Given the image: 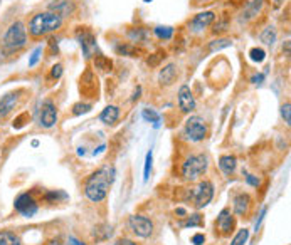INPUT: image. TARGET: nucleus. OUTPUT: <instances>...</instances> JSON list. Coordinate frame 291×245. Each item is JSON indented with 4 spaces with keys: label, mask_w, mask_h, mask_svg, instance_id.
<instances>
[{
    "label": "nucleus",
    "mask_w": 291,
    "mask_h": 245,
    "mask_svg": "<svg viewBox=\"0 0 291 245\" xmlns=\"http://www.w3.org/2000/svg\"><path fill=\"white\" fill-rule=\"evenodd\" d=\"M93 66H94V69H96L98 73H103V74H108V73H111V71H113V61L109 57L103 56V54H98V56H94Z\"/></svg>",
    "instance_id": "20"
},
{
    "label": "nucleus",
    "mask_w": 291,
    "mask_h": 245,
    "mask_svg": "<svg viewBox=\"0 0 291 245\" xmlns=\"http://www.w3.org/2000/svg\"><path fill=\"white\" fill-rule=\"evenodd\" d=\"M115 52L118 56H125V57H140L141 56V49L136 47L135 44H130V42H121L120 46L115 47Z\"/></svg>",
    "instance_id": "19"
},
{
    "label": "nucleus",
    "mask_w": 291,
    "mask_h": 245,
    "mask_svg": "<svg viewBox=\"0 0 291 245\" xmlns=\"http://www.w3.org/2000/svg\"><path fill=\"white\" fill-rule=\"evenodd\" d=\"M152 160H153V156H152V151H148V153H147V158H145V170H143V181H148V178H150V170H152Z\"/></svg>",
    "instance_id": "33"
},
{
    "label": "nucleus",
    "mask_w": 291,
    "mask_h": 245,
    "mask_svg": "<svg viewBox=\"0 0 291 245\" xmlns=\"http://www.w3.org/2000/svg\"><path fill=\"white\" fill-rule=\"evenodd\" d=\"M22 91H10L0 99V120H5L9 114L17 108Z\"/></svg>",
    "instance_id": "13"
},
{
    "label": "nucleus",
    "mask_w": 291,
    "mask_h": 245,
    "mask_svg": "<svg viewBox=\"0 0 291 245\" xmlns=\"http://www.w3.org/2000/svg\"><path fill=\"white\" fill-rule=\"evenodd\" d=\"M113 181H115V168L113 167L100 168L93 175H89V178L86 180L84 195L93 203H100V201H103L106 198Z\"/></svg>",
    "instance_id": "1"
},
{
    "label": "nucleus",
    "mask_w": 291,
    "mask_h": 245,
    "mask_svg": "<svg viewBox=\"0 0 291 245\" xmlns=\"http://www.w3.org/2000/svg\"><path fill=\"white\" fill-rule=\"evenodd\" d=\"M39 122H41L42 128H47V129L56 126L57 109H56V104L51 99H47L41 104V109H39Z\"/></svg>",
    "instance_id": "10"
},
{
    "label": "nucleus",
    "mask_w": 291,
    "mask_h": 245,
    "mask_svg": "<svg viewBox=\"0 0 291 245\" xmlns=\"http://www.w3.org/2000/svg\"><path fill=\"white\" fill-rule=\"evenodd\" d=\"M14 207L22 217H27V219L34 217L39 210L37 201H35V198L30 195V193H22V195H19L17 198H15Z\"/></svg>",
    "instance_id": "9"
},
{
    "label": "nucleus",
    "mask_w": 291,
    "mask_h": 245,
    "mask_svg": "<svg viewBox=\"0 0 291 245\" xmlns=\"http://www.w3.org/2000/svg\"><path fill=\"white\" fill-rule=\"evenodd\" d=\"M175 215H180V217H182V219H184V217H187V210H185V208H177V210H175Z\"/></svg>",
    "instance_id": "43"
},
{
    "label": "nucleus",
    "mask_w": 291,
    "mask_h": 245,
    "mask_svg": "<svg viewBox=\"0 0 291 245\" xmlns=\"http://www.w3.org/2000/svg\"><path fill=\"white\" fill-rule=\"evenodd\" d=\"M47 10L61 15L62 19L71 17L76 12V3H74V0H51Z\"/></svg>",
    "instance_id": "15"
},
{
    "label": "nucleus",
    "mask_w": 291,
    "mask_h": 245,
    "mask_svg": "<svg viewBox=\"0 0 291 245\" xmlns=\"http://www.w3.org/2000/svg\"><path fill=\"white\" fill-rule=\"evenodd\" d=\"M141 118H143L145 121H148V122H152L155 128H159L160 126V114L155 111V109H143L141 111Z\"/></svg>",
    "instance_id": "27"
},
{
    "label": "nucleus",
    "mask_w": 291,
    "mask_h": 245,
    "mask_svg": "<svg viewBox=\"0 0 291 245\" xmlns=\"http://www.w3.org/2000/svg\"><path fill=\"white\" fill-rule=\"evenodd\" d=\"M62 73H64V69H62V64H54L53 69H51V77L53 79H59L62 76Z\"/></svg>",
    "instance_id": "38"
},
{
    "label": "nucleus",
    "mask_w": 291,
    "mask_h": 245,
    "mask_svg": "<svg viewBox=\"0 0 291 245\" xmlns=\"http://www.w3.org/2000/svg\"><path fill=\"white\" fill-rule=\"evenodd\" d=\"M62 21L64 19L61 15L54 14V12H39V14L32 15L29 22V34L32 35L34 39L39 37H46V35L56 32V30L61 29Z\"/></svg>",
    "instance_id": "2"
},
{
    "label": "nucleus",
    "mask_w": 291,
    "mask_h": 245,
    "mask_svg": "<svg viewBox=\"0 0 291 245\" xmlns=\"http://www.w3.org/2000/svg\"><path fill=\"white\" fill-rule=\"evenodd\" d=\"M276 37H278V34H276V29H274L273 25L266 27V29L261 32V42H263V44H266V46L273 47L274 42H276Z\"/></svg>",
    "instance_id": "25"
},
{
    "label": "nucleus",
    "mask_w": 291,
    "mask_h": 245,
    "mask_svg": "<svg viewBox=\"0 0 291 245\" xmlns=\"http://www.w3.org/2000/svg\"><path fill=\"white\" fill-rule=\"evenodd\" d=\"M204 242H206V235L204 234H195L192 237V244L194 245H202Z\"/></svg>",
    "instance_id": "39"
},
{
    "label": "nucleus",
    "mask_w": 291,
    "mask_h": 245,
    "mask_svg": "<svg viewBox=\"0 0 291 245\" xmlns=\"http://www.w3.org/2000/svg\"><path fill=\"white\" fill-rule=\"evenodd\" d=\"M263 81H265V74H254V76L251 77V82H253V84H261Z\"/></svg>",
    "instance_id": "41"
},
{
    "label": "nucleus",
    "mask_w": 291,
    "mask_h": 245,
    "mask_svg": "<svg viewBox=\"0 0 291 245\" xmlns=\"http://www.w3.org/2000/svg\"><path fill=\"white\" fill-rule=\"evenodd\" d=\"M251 205H253V200H251V196L247 195V193H238V195H234L233 210H234L236 215H239V217L249 215Z\"/></svg>",
    "instance_id": "16"
},
{
    "label": "nucleus",
    "mask_w": 291,
    "mask_h": 245,
    "mask_svg": "<svg viewBox=\"0 0 291 245\" xmlns=\"http://www.w3.org/2000/svg\"><path fill=\"white\" fill-rule=\"evenodd\" d=\"M175 79H177V66L175 64H167L159 74L160 86H172L175 82Z\"/></svg>",
    "instance_id": "17"
},
{
    "label": "nucleus",
    "mask_w": 291,
    "mask_h": 245,
    "mask_svg": "<svg viewBox=\"0 0 291 245\" xmlns=\"http://www.w3.org/2000/svg\"><path fill=\"white\" fill-rule=\"evenodd\" d=\"M207 134H209V126L204 118L200 116H190L185 121L184 126V138L192 143H199V141L206 140Z\"/></svg>",
    "instance_id": "5"
},
{
    "label": "nucleus",
    "mask_w": 291,
    "mask_h": 245,
    "mask_svg": "<svg viewBox=\"0 0 291 245\" xmlns=\"http://www.w3.org/2000/svg\"><path fill=\"white\" fill-rule=\"evenodd\" d=\"M115 245H136V244L132 242L130 239H118Z\"/></svg>",
    "instance_id": "42"
},
{
    "label": "nucleus",
    "mask_w": 291,
    "mask_h": 245,
    "mask_svg": "<svg viewBox=\"0 0 291 245\" xmlns=\"http://www.w3.org/2000/svg\"><path fill=\"white\" fill-rule=\"evenodd\" d=\"M236 167H238V160H236L234 155H224L219 158V168L222 170L224 175L231 176L234 173Z\"/></svg>",
    "instance_id": "21"
},
{
    "label": "nucleus",
    "mask_w": 291,
    "mask_h": 245,
    "mask_svg": "<svg viewBox=\"0 0 291 245\" xmlns=\"http://www.w3.org/2000/svg\"><path fill=\"white\" fill-rule=\"evenodd\" d=\"M249 59L253 62H256V64H261V62L266 59L265 49H261V47H253V49L249 50Z\"/></svg>",
    "instance_id": "29"
},
{
    "label": "nucleus",
    "mask_w": 291,
    "mask_h": 245,
    "mask_svg": "<svg viewBox=\"0 0 291 245\" xmlns=\"http://www.w3.org/2000/svg\"><path fill=\"white\" fill-rule=\"evenodd\" d=\"M247 239H249V230H247V228H241V230L234 235V239L231 240L229 245H244L247 242Z\"/></svg>",
    "instance_id": "30"
},
{
    "label": "nucleus",
    "mask_w": 291,
    "mask_h": 245,
    "mask_svg": "<svg viewBox=\"0 0 291 245\" xmlns=\"http://www.w3.org/2000/svg\"><path fill=\"white\" fill-rule=\"evenodd\" d=\"M59 196H61V198H68V195H66V193L59 192V190H57V192H54V190H53V192H49L46 195V200L49 201V203H54V201H57Z\"/></svg>",
    "instance_id": "37"
},
{
    "label": "nucleus",
    "mask_w": 291,
    "mask_h": 245,
    "mask_svg": "<svg viewBox=\"0 0 291 245\" xmlns=\"http://www.w3.org/2000/svg\"><path fill=\"white\" fill-rule=\"evenodd\" d=\"M76 39H78V42H79L84 57L86 59L94 57V54H96V50H98V44H96V37H94V34L91 30H89L88 27H79V29L76 30Z\"/></svg>",
    "instance_id": "7"
},
{
    "label": "nucleus",
    "mask_w": 291,
    "mask_h": 245,
    "mask_svg": "<svg viewBox=\"0 0 291 245\" xmlns=\"http://www.w3.org/2000/svg\"><path fill=\"white\" fill-rule=\"evenodd\" d=\"M246 181L249 185H253V187H259V178H258V176H254V175H247Z\"/></svg>",
    "instance_id": "40"
},
{
    "label": "nucleus",
    "mask_w": 291,
    "mask_h": 245,
    "mask_svg": "<svg viewBox=\"0 0 291 245\" xmlns=\"http://www.w3.org/2000/svg\"><path fill=\"white\" fill-rule=\"evenodd\" d=\"M261 7H263V0H253V2L249 3V5L246 7V10L242 12V19L241 21H251V19H254L256 15L261 12Z\"/></svg>",
    "instance_id": "22"
},
{
    "label": "nucleus",
    "mask_w": 291,
    "mask_h": 245,
    "mask_svg": "<svg viewBox=\"0 0 291 245\" xmlns=\"http://www.w3.org/2000/svg\"><path fill=\"white\" fill-rule=\"evenodd\" d=\"M0 245H21V239L14 232L3 230L0 232Z\"/></svg>",
    "instance_id": "26"
},
{
    "label": "nucleus",
    "mask_w": 291,
    "mask_h": 245,
    "mask_svg": "<svg viewBox=\"0 0 291 245\" xmlns=\"http://www.w3.org/2000/svg\"><path fill=\"white\" fill-rule=\"evenodd\" d=\"M41 54H42V47H35V49L32 50V54H30V57H29V67L37 66L39 59H41Z\"/></svg>",
    "instance_id": "36"
},
{
    "label": "nucleus",
    "mask_w": 291,
    "mask_h": 245,
    "mask_svg": "<svg viewBox=\"0 0 291 245\" xmlns=\"http://www.w3.org/2000/svg\"><path fill=\"white\" fill-rule=\"evenodd\" d=\"M281 116L283 120H285L286 124H291V104L290 102H285V104L281 106Z\"/></svg>",
    "instance_id": "35"
},
{
    "label": "nucleus",
    "mask_w": 291,
    "mask_h": 245,
    "mask_svg": "<svg viewBox=\"0 0 291 245\" xmlns=\"http://www.w3.org/2000/svg\"><path fill=\"white\" fill-rule=\"evenodd\" d=\"M165 57H167V56H165L163 50H159V52L152 54V56L148 57L147 62H148V66H150V67H157V66L160 64V61H162V59H165Z\"/></svg>",
    "instance_id": "32"
},
{
    "label": "nucleus",
    "mask_w": 291,
    "mask_h": 245,
    "mask_svg": "<svg viewBox=\"0 0 291 245\" xmlns=\"http://www.w3.org/2000/svg\"><path fill=\"white\" fill-rule=\"evenodd\" d=\"M143 2H147V3H148V2H152V0H143Z\"/></svg>",
    "instance_id": "46"
},
{
    "label": "nucleus",
    "mask_w": 291,
    "mask_h": 245,
    "mask_svg": "<svg viewBox=\"0 0 291 245\" xmlns=\"http://www.w3.org/2000/svg\"><path fill=\"white\" fill-rule=\"evenodd\" d=\"M69 242H71V245H81V242H79V240L73 239V237H71V239H69Z\"/></svg>",
    "instance_id": "45"
},
{
    "label": "nucleus",
    "mask_w": 291,
    "mask_h": 245,
    "mask_svg": "<svg viewBox=\"0 0 291 245\" xmlns=\"http://www.w3.org/2000/svg\"><path fill=\"white\" fill-rule=\"evenodd\" d=\"M174 32H175V29L172 25H157L155 29H153V34H155L160 41H170V39L174 37Z\"/></svg>",
    "instance_id": "23"
},
{
    "label": "nucleus",
    "mask_w": 291,
    "mask_h": 245,
    "mask_svg": "<svg viewBox=\"0 0 291 245\" xmlns=\"http://www.w3.org/2000/svg\"><path fill=\"white\" fill-rule=\"evenodd\" d=\"M128 227L136 237L141 239H148L153 235V222L148 217L143 215H132L128 219Z\"/></svg>",
    "instance_id": "8"
},
{
    "label": "nucleus",
    "mask_w": 291,
    "mask_h": 245,
    "mask_svg": "<svg viewBox=\"0 0 291 245\" xmlns=\"http://www.w3.org/2000/svg\"><path fill=\"white\" fill-rule=\"evenodd\" d=\"M140 94H141V88L138 86V88H136V91H135V94H133V101H138L140 99Z\"/></svg>",
    "instance_id": "44"
},
{
    "label": "nucleus",
    "mask_w": 291,
    "mask_h": 245,
    "mask_svg": "<svg viewBox=\"0 0 291 245\" xmlns=\"http://www.w3.org/2000/svg\"><path fill=\"white\" fill-rule=\"evenodd\" d=\"M236 227V219L231 213L229 208H224V210L219 213L217 220H215V230L221 235H231V232L234 230Z\"/></svg>",
    "instance_id": "12"
},
{
    "label": "nucleus",
    "mask_w": 291,
    "mask_h": 245,
    "mask_svg": "<svg viewBox=\"0 0 291 245\" xmlns=\"http://www.w3.org/2000/svg\"><path fill=\"white\" fill-rule=\"evenodd\" d=\"M207 168H209V158H207L206 155H202V153H199V155L188 156L187 160L184 161L180 173H182L184 180L195 181V180H199L202 175H206Z\"/></svg>",
    "instance_id": "4"
},
{
    "label": "nucleus",
    "mask_w": 291,
    "mask_h": 245,
    "mask_svg": "<svg viewBox=\"0 0 291 245\" xmlns=\"http://www.w3.org/2000/svg\"><path fill=\"white\" fill-rule=\"evenodd\" d=\"M118 118H120V108L113 104L106 106L100 114V121L105 122V124H115L118 121Z\"/></svg>",
    "instance_id": "18"
},
{
    "label": "nucleus",
    "mask_w": 291,
    "mask_h": 245,
    "mask_svg": "<svg viewBox=\"0 0 291 245\" xmlns=\"http://www.w3.org/2000/svg\"><path fill=\"white\" fill-rule=\"evenodd\" d=\"M215 21V14L211 10H206V12H200V14L194 15V19H192L190 22H188V29L192 30V32H202L204 29H207V27H211L212 24Z\"/></svg>",
    "instance_id": "11"
},
{
    "label": "nucleus",
    "mask_w": 291,
    "mask_h": 245,
    "mask_svg": "<svg viewBox=\"0 0 291 245\" xmlns=\"http://www.w3.org/2000/svg\"><path fill=\"white\" fill-rule=\"evenodd\" d=\"M89 111H91V104H86V102H78V104L73 106V113L76 114V116L89 113Z\"/></svg>",
    "instance_id": "34"
},
{
    "label": "nucleus",
    "mask_w": 291,
    "mask_h": 245,
    "mask_svg": "<svg viewBox=\"0 0 291 245\" xmlns=\"http://www.w3.org/2000/svg\"><path fill=\"white\" fill-rule=\"evenodd\" d=\"M231 46H233V39H227V37L215 39V41H212L209 44V50L211 52H217V50L226 49V47H231Z\"/></svg>",
    "instance_id": "28"
},
{
    "label": "nucleus",
    "mask_w": 291,
    "mask_h": 245,
    "mask_svg": "<svg viewBox=\"0 0 291 245\" xmlns=\"http://www.w3.org/2000/svg\"><path fill=\"white\" fill-rule=\"evenodd\" d=\"M188 198H192L195 208H204L211 203V200L214 198V185L211 181L204 180L188 193Z\"/></svg>",
    "instance_id": "6"
},
{
    "label": "nucleus",
    "mask_w": 291,
    "mask_h": 245,
    "mask_svg": "<svg viewBox=\"0 0 291 245\" xmlns=\"http://www.w3.org/2000/svg\"><path fill=\"white\" fill-rule=\"evenodd\" d=\"M204 225V217L200 213H195V215H190L187 219V222L184 223V227H202Z\"/></svg>",
    "instance_id": "31"
},
{
    "label": "nucleus",
    "mask_w": 291,
    "mask_h": 245,
    "mask_svg": "<svg viewBox=\"0 0 291 245\" xmlns=\"http://www.w3.org/2000/svg\"><path fill=\"white\" fill-rule=\"evenodd\" d=\"M179 108L182 113H192L197 108L194 94H192V91L187 84L180 86V89H179Z\"/></svg>",
    "instance_id": "14"
},
{
    "label": "nucleus",
    "mask_w": 291,
    "mask_h": 245,
    "mask_svg": "<svg viewBox=\"0 0 291 245\" xmlns=\"http://www.w3.org/2000/svg\"><path fill=\"white\" fill-rule=\"evenodd\" d=\"M27 44V29L26 24L22 21H15L12 22L7 29L5 35H3V52L5 54H12L17 52V50L24 49Z\"/></svg>",
    "instance_id": "3"
},
{
    "label": "nucleus",
    "mask_w": 291,
    "mask_h": 245,
    "mask_svg": "<svg viewBox=\"0 0 291 245\" xmlns=\"http://www.w3.org/2000/svg\"><path fill=\"white\" fill-rule=\"evenodd\" d=\"M147 37H148V32H147V29H143V27H135V29H130L128 30V39L132 42H145L147 41Z\"/></svg>",
    "instance_id": "24"
}]
</instances>
